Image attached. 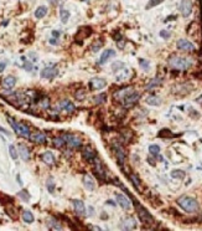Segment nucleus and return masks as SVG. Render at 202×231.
Returning <instances> with one entry per match:
<instances>
[{"mask_svg": "<svg viewBox=\"0 0 202 231\" xmlns=\"http://www.w3.org/2000/svg\"><path fill=\"white\" fill-rule=\"evenodd\" d=\"M177 204L186 212H196L199 210V203L191 196H186V195L180 196L177 199Z\"/></svg>", "mask_w": 202, "mask_h": 231, "instance_id": "nucleus-1", "label": "nucleus"}, {"mask_svg": "<svg viewBox=\"0 0 202 231\" xmlns=\"http://www.w3.org/2000/svg\"><path fill=\"white\" fill-rule=\"evenodd\" d=\"M8 122L10 123V126L13 127L14 132H15L16 134H19L20 137H24V138H30L31 133H30V128H29V126H26V124H24V123H19V122H16V121H15V119H13L11 117H8Z\"/></svg>", "mask_w": 202, "mask_h": 231, "instance_id": "nucleus-2", "label": "nucleus"}, {"mask_svg": "<svg viewBox=\"0 0 202 231\" xmlns=\"http://www.w3.org/2000/svg\"><path fill=\"white\" fill-rule=\"evenodd\" d=\"M169 65H170L173 69H176V70H186V69L191 65V61H189L187 58H183V57L173 56V57L169 60Z\"/></svg>", "mask_w": 202, "mask_h": 231, "instance_id": "nucleus-3", "label": "nucleus"}, {"mask_svg": "<svg viewBox=\"0 0 202 231\" xmlns=\"http://www.w3.org/2000/svg\"><path fill=\"white\" fill-rule=\"evenodd\" d=\"M63 138V140L66 142V144L71 148H79L82 146V140L77 137V135H73V134H63L61 135Z\"/></svg>", "mask_w": 202, "mask_h": 231, "instance_id": "nucleus-4", "label": "nucleus"}, {"mask_svg": "<svg viewBox=\"0 0 202 231\" xmlns=\"http://www.w3.org/2000/svg\"><path fill=\"white\" fill-rule=\"evenodd\" d=\"M192 0H181V4H180V11L182 14L183 18H187L191 15L192 13Z\"/></svg>", "mask_w": 202, "mask_h": 231, "instance_id": "nucleus-5", "label": "nucleus"}, {"mask_svg": "<svg viewBox=\"0 0 202 231\" xmlns=\"http://www.w3.org/2000/svg\"><path fill=\"white\" fill-rule=\"evenodd\" d=\"M89 86L92 90H96V91H101L103 90L105 86H107V81L104 78H99V77H94L89 81Z\"/></svg>", "mask_w": 202, "mask_h": 231, "instance_id": "nucleus-6", "label": "nucleus"}, {"mask_svg": "<svg viewBox=\"0 0 202 231\" xmlns=\"http://www.w3.org/2000/svg\"><path fill=\"white\" fill-rule=\"evenodd\" d=\"M115 199H117L118 205H120L124 210H130L131 209V201H130V199L128 196H125L124 194H117L115 195Z\"/></svg>", "mask_w": 202, "mask_h": 231, "instance_id": "nucleus-7", "label": "nucleus"}, {"mask_svg": "<svg viewBox=\"0 0 202 231\" xmlns=\"http://www.w3.org/2000/svg\"><path fill=\"white\" fill-rule=\"evenodd\" d=\"M176 45H177V49H180V50H182V51H194V50H195L194 44L190 42V41L186 40V39H180V40L177 41Z\"/></svg>", "mask_w": 202, "mask_h": 231, "instance_id": "nucleus-8", "label": "nucleus"}, {"mask_svg": "<svg viewBox=\"0 0 202 231\" xmlns=\"http://www.w3.org/2000/svg\"><path fill=\"white\" fill-rule=\"evenodd\" d=\"M138 215H139V217H140V220H141L143 223H145V224H150V223H152V215H150L143 206L138 205Z\"/></svg>", "mask_w": 202, "mask_h": 231, "instance_id": "nucleus-9", "label": "nucleus"}, {"mask_svg": "<svg viewBox=\"0 0 202 231\" xmlns=\"http://www.w3.org/2000/svg\"><path fill=\"white\" fill-rule=\"evenodd\" d=\"M72 204H73V209H75V211H76L78 216H84L86 215V205L82 200L75 199V200H72Z\"/></svg>", "mask_w": 202, "mask_h": 231, "instance_id": "nucleus-10", "label": "nucleus"}, {"mask_svg": "<svg viewBox=\"0 0 202 231\" xmlns=\"http://www.w3.org/2000/svg\"><path fill=\"white\" fill-rule=\"evenodd\" d=\"M140 98V96H139V93H136V92H133V93H129V95H126L125 98H124V106L125 107H131V106H134L135 103L138 102V100Z\"/></svg>", "mask_w": 202, "mask_h": 231, "instance_id": "nucleus-11", "label": "nucleus"}, {"mask_svg": "<svg viewBox=\"0 0 202 231\" xmlns=\"http://www.w3.org/2000/svg\"><path fill=\"white\" fill-rule=\"evenodd\" d=\"M82 155H83V159H84V160H87L88 163H93V162L96 160V158H97L96 152H94L92 148H89V147H86V148L83 149Z\"/></svg>", "mask_w": 202, "mask_h": 231, "instance_id": "nucleus-12", "label": "nucleus"}, {"mask_svg": "<svg viewBox=\"0 0 202 231\" xmlns=\"http://www.w3.org/2000/svg\"><path fill=\"white\" fill-rule=\"evenodd\" d=\"M15 85H16V78L14 76H6L1 81V86L5 90H11V88H14Z\"/></svg>", "mask_w": 202, "mask_h": 231, "instance_id": "nucleus-13", "label": "nucleus"}, {"mask_svg": "<svg viewBox=\"0 0 202 231\" xmlns=\"http://www.w3.org/2000/svg\"><path fill=\"white\" fill-rule=\"evenodd\" d=\"M57 74H58V70L56 67H45L40 75L42 78H53L55 76H57Z\"/></svg>", "mask_w": 202, "mask_h": 231, "instance_id": "nucleus-14", "label": "nucleus"}, {"mask_svg": "<svg viewBox=\"0 0 202 231\" xmlns=\"http://www.w3.org/2000/svg\"><path fill=\"white\" fill-rule=\"evenodd\" d=\"M31 140L35 142V143H39V144H46V135L41 132H36V133H32L30 135Z\"/></svg>", "mask_w": 202, "mask_h": 231, "instance_id": "nucleus-15", "label": "nucleus"}, {"mask_svg": "<svg viewBox=\"0 0 202 231\" xmlns=\"http://www.w3.org/2000/svg\"><path fill=\"white\" fill-rule=\"evenodd\" d=\"M115 56V51L112 50V49H107L105 51H103V53L101 55V58H99V63H105L107 61H109L112 57Z\"/></svg>", "mask_w": 202, "mask_h": 231, "instance_id": "nucleus-16", "label": "nucleus"}, {"mask_svg": "<svg viewBox=\"0 0 202 231\" xmlns=\"http://www.w3.org/2000/svg\"><path fill=\"white\" fill-rule=\"evenodd\" d=\"M83 185H84V188L87 189V190H89V191H93L94 189H96V183H94V180L92 179L89 175H84L83 177Z\"/></svg>", "mask_w": 202, "mask_h": 231, "instance_id": "nucleus-17", "label": "nucleus"}, {"mask_svg": "<svg viewBox=\"0 0 202 231\" xmlns=\"http://www.w3.org/2000/svg\"><path fill=\"white\" fill-rule=\"evenodd\" d=\"M18 151H19V157H20L23 160L27 162V160L30 159V152H29V148L26 147L25 144H19Z\"/></svg>", "mask_w": 202, "mask_h": 231, "instance_id": "nucleus-18", "label": "nucleus"}, {"mask_svg": "<svg viewBox=\"0 0 202 231\" xmlns=\"http://www.w3.org/2000/svg\"><path fill=\"white\" fill-rule=\"evenodd\" d=\"M58 106H60V109H63V111H66V112H68V113H72V112L75 111V106H73V103L71 102V101H68V100H63V101H61Z\"/></svg>", "mask_w": 202, "mask_h": 231, "instance_id": "nucleus-19", "label": "nucleus"}, {"mask_svg": "<svg viewBox=\"0 0 202 231\" xmlns=\"http://www.w3.org/2000/svg\"><path fill=\"white\" fill-rule=\"evenodd\" d=\"M41 159H42V162H44L45 164H47V165H53V164H55V157H53L52 152H50V151L42 153Z\"/></svg>", "mask_w": 202, "mask_h": 231, "instance_id": "nucleus-20", "label": "nucleus"}, {"mask_svg": "<svg viewBox=\"0 0 202 231\" xmlns=\"http://www.w3.org/2000/svg\"><path fill=\"white\" fill-rule=\"evenodd\" d=\"M115 157H117L118 163L120 165H123L124 164V160H125V153H124V151H123L122 147H117L115 148Z\"/></svg>", "mask_w": 202, "mask_h": 231, "instance_id": "nucleus-21", "label": "nucleus"}, {"mask_svg": "<svg viewBox=\"0 0 202 231\" xmlns=\"http://www.w3.org/2000/svg\"><path fill=\"white\" fill-rule=\"evenodd\" d=\"M47 225H49L50 229H53V230H62L63 229V226L61 225V223L57 221L55 217H50L47 220Z\"/></svg>", "mask_w": 202, "mask_h": 231, "instance_id": "nucleus-22", "label": "nucleus"}, {"mask_svg": "<svg viewBox=\"0 0 202 231\" xmlns=\"http://www.w3.org/2000/svg\"><path fill=\"white\" fill-rule=\"evenodd\" d=\"M21 217H23L24 223H26V224H32L34 220H35V217H34V215H32V212L30 210H24L23 214H21Z\"/></svg>", "mask_w": 202, "mask_h": 231, "instance_id": "nucleus-23", "label": "nucleus"}, {"mask_svg": "<svg viewBox=\"0 0 202 231\" xmlns=\"http://www.w3.org/2000/svg\"><path fill=\"white\" fill-rule=\"evenodd\" d=\"M46 14H47V6H45V5H41L35 10V18L36 19H42L44 16H46Z\"/></svg>", "mask_w": 202, "mask_h": 231, "instance_id": "nucleus-24", "label": "nucleus"}, {"mask_svg": "<svg viewBox=\"0 0 202 231\" xmlns=\"http://www.w3.org/2000/svg\"><path fill=\"white\" fill-rule=\"evenodd\" d=\"M146 103L149 106H160L161 104V98L157 96H150L146 98Z\"/></svg>", "mask_w": 202, "mask_h": 231, "instance_id": "nucleus-25", "label": "nucleus"}, {"mask_svg": "<svg viewBox=\"0 0 202 231\" xmlns=\"http://www.w3.org/2000/svg\"><path fill=\"white\" fill-rule=\"evenodd\" d=\"M122 228H123V229H126V230L136 228V221H135V219H133V217L126 219L125 221H124V226H122Z\"/></svg>", "mask_w": 202, "mask_h": 231, "instance_id": "nucleus-26", "label": "nucleus"}, {"mask_svg": "<svg viewBox=\"0 0 202 231\" xmlns=\"http://www.w3.org/2000/svg\"><path fill=\"white\" fill-rule=\"evenodd\" d=\"M60 16H61V21H62L63 24H66V23L70 20V11L66 10V9H63V8H61V10H60Z\"/></svg>", "mask_w": 202, "mask_h": 231, "instance_id": "nucleus-27", "label": "nucleus"}, {"mask_svg": "<svg viewBox=\"0 0 202 231\" xmlns=\"http://www.w3.org/2000/svg\"><path fill=\"white\" fill-rule=\"evenodd\" d=\"M112 70L114 72H119L120 70H125V63H123L122 61H115L112 63Z\"/></svg>", "mask_w": 202, "mask_h": 231, "instance_id": "nucleus-28", "label": "nucleus"}, {"mask_svg": "<svg viewBox=\"0 0 202 231\" xmlns=\"http://www.w3.org/2000/svg\"><path fill=\"white\" fill-rule=\"evenodd\" d=\"M86 90L84 88H79V90H77L76 93H75V97H76L77 101H83L84 98H86Z\"/></svg>", "mask_w": 202, "mask_h": 231, "instance_id": "nucleus-29", "label": "nucleus"}, {"mask_svg": "<svg viewBox=\"0 0 202 231\" xmlns=\"http://www.w3.org/2000/svg\"><path fill=\"white\" fill-rule=\"evenodd\" d=\"M9 153H10V157H11L14 160H16V159L19 158V151L15 148L14 144H10V146H9Z\"/></svg>", "mask_w": 202, "mask_h": 231, "instance_id": "nucleus-30", "label": "nucleus"}, {"mask_svg": "<svg viewBox=\"0 0 202 231\" xmlns=\"http://www.w3.org/2000/svg\"><path fill=\"white\" fill-rule=\"evenodd\" d=\"M52 142H53V146L57 147V148H61V147H63V146L66 144V142L63 140L62 137H56V138H53Z\"/></svg>", "mask_w": 202, "mask_h": 231, "instance_id": "nucleus-31", "label": "nucleus"}, {"mask_svg": "<svg viewBox=\"0 0 202 231\" xmlns=\"http://www.w3.org/2000/svg\"><path fill=\"white\" fill-rule=\"evenodd\" d=\"M160 83H161V80H160V78H154V80H152V81L148 83V86H146V90H152L154 87L159 86Z\"/></svg>", "mask_w": 202, "mask_h": 231, "instance_id": "nucleus-32", "label": "nucleus"}, {"mask_svg": "<svg viewBox=\"0 0 202 231\" xmlns=\"http://www.w3.org/2000/svg\"><path fill=\"white\" fill-rule=\"evenodd\" d=\"M171 177L175 178V179H182L185 177V172H182V170H173L171 172Z\"/></svg>", "mask_w": 202, "mask_h": 231, "instance_id": "nucleus-33", "label": "nucleus"}, {"mask_svg": "<svg viewBox=\"0 0 202 231\" xmlns=\"http://www.w3.org/2000/svg\"><path fill=\"white\" fill-rule=\"evenodd\" d=\"M18 196H19L21 200H24V201H29V200H30V195H29V193H27L26 190L19 191V193H18Z\"/></svg>", "mask_w": 202, "mask_h": 231, "instance_id": "nucleus-34", "label": "nucleus"}, {"mask_svg": "<svg viewBox=\"0 0 202 231\" xmlns=\"http://www.w3.org/2000/svg\"><path fill=\"white\" fill-rule=\"evenodd\" d=\"M149 152L152 155H157V154L160 153V147L156 146V144H152V146H149Z\"/></svg>", "mask_w": 202, "mask_h": 231, "instance_id": "nucleus-35", "label": "nucleus"}, {"mask_svg": "<svg viewBox=\"0 0 202 231\" xmlns=\"http://www.w3.org/2000/svg\"><path fill=\"white\" fill-rule=\"evenodd\" d=\"M130 180H131V183L134 184V186H136L138 189L140 188V180H139V178H138L135 174H131V175H130Z\"/></svg>", "mask_w": 202, "mask_h": 231, "instance_id": "nucleus-36", "label": "nucleus"}, {"mask_svg": "<svg viewBox=\"0 0 202 231\" xmlns=\"http://www.w3.org/2000/svg\"><path fill=\"white\" fill-rule=\"evenodd\" d=\"M160 3H162V0H150V1L146 4V9L149 10V9H152V8H154V6L159 5Z\"/></svg>", "mask_w": 202, "mask_h": 231, "instance_id": "nucleus-37", "label": "nucleus"}, {"mask_svg": "<svg viewBox=\"0 0 202 231\" xmlns=\"http://www.w3.org/2000/svg\"><path fill=\"white\" fill-rule=\"evenodd\" d=\"M5 211H6V214H9V216H10L11 219H14V220H15V219L18 217V215H16V212H15V210L13 211V210H10L9 207H5Z\"/></svg>", "mask_w": 202, "mask_h": 231, "instance_id": "nucleus-38", "label": "nucleus"}, {"mask_svg": "<svg viewBox=\"0 0 202 231\" xmlns=\"http://www.w3.org/2000/svg\"><path fill=\"white\" fill-rule=\"evenodd\" d=\"M101 47H102V42H101V41H97V42H94V44L92 45V51H93V52H98Z\"/></svg>", "mask_w": 202, "mask_h": 231, "instance_id": "nucleus-39", "label": "nucleus"}, {"mask_svg": "<svg viewBox=\"0 0 202 231\" xmlns=\"http://www.w3.org/2000/svg\"><path fill=\"white\" fill-rule=\"evenodd\" d=\"M46 186H47V189H49V191L50 193H53V190H55V185H53V181L52 179H49L47 180V183H46Z\"/></svg>", "mask_w": 202, "mask_h": 231, "instance_id": "nucleus-40", "label": "nucleus"}, {"mask_svg": "<svg viewBox=\"0 0 202 231\" xmlns=\"http://www.w3.org/2000/svg\"><path fill=\"white\" fill-rule=\"evenodd\" d=\"M139 62H140V65H141V69H143V70H145V71H149V61L140 60Z\"/></svg>", "mask_w": 202, "mask_h": 231, "instance_id": "nucleus-41", "label": "nucleus"}, {"mask_svg": "<svg viewBox=\"0 0 202 231\" xmlns=\"http://www.w3.org/2000/svg\"><path fill=\"white\" fill-rule=\"evenodd\" d=\"M170 35H171V34H170L169 31H166V30H161V31H160V36H161L162 39H169Z\"/></svg>", "mask_w": 202, "mask_h": 231, "instance_id": "nucleus-42", "label": "nucleus"}, {"mask_svg": "<svg viewBox=\"0 0 202 231\" xmlns=\"http://www.w3.org/2000/svg\"><path fill=\"white\" fill-rule=\"evenodd\" d=\"M24 69H25L26 71H31L32 70V63L29 62V61H26L25 63H24Z\"/></svg>", "mask_w": 202, "mask_h": 231, "instance_id": "nucleus-43", "label": "nucleus"}, {"mask_svg": "<svg viewBox=\"0 0 202 231\" xmlns=\"http://www.w3.org/2000/svg\"><path fill=\"white\" fill-rule=\"evenodd\" d=\"M49 104H50V102H49L47 98H44L41 101V107H44V108H49Z\"/></svg>", "mask_w": 202, "mask_h": 231, "instance_id": "nucleus-44", "label": "nucleus"}, {"mask_svg": "<svg viewBox=\"0 0 202 231\" xmlns=\"http://www.w3.org/2000/svg\"><path fill=\"white\" fill-rule=\"evenodd\" d=\"M105 98V95H99L97 98H94V102L96 103H101V101H103Z\"/></svg>", "mask_w": 202, "mask_h": 231, "instance_id": "nucleus-45", "label": "nucleus"}, {"mask_svg": "<svg viewBox=\"0 0 202 231\" xmlns=\"http://www.w3.org/2000/svg\"><path fill=\"white\" fill-rule=\"evenodd\" d=\"M50 44H51V45H57V44H58V40H57V37H53V39H51Z\"/></svg>", "mask_w": 202, "mask_h": 231, "instance_id": "nucleus-46", "label": "nucleus"}, {"mask_svg": "<svg viewBox=\"0 0 202 231\" xmlns=\"http://www.w3.org/2000/svg\"><path fill=\"white\" fill-rule=\"evenodd\" d=\"M6 67V62H0V72H3Z\"/></svg>", "mask_w": 202, "mask_h": 231, "instance_id": "nucleus-47", "label": "nucleus"}, {"mask_svg": "<svg viewBox=\"0 0 202 231\" xmlns=\"http://www.w3.org/2000/svg\"><path fill=\"white\" fill-rule=\"evenodd\" d=\"M52 36H53V37H58V36H60V31H56V30L52 31Z\"/></svg>", "mask_w": 202, "mask_h": 231, "instance_id": "nucleus-48", "label": "nucleus"}, {"mask_svg": "<svg viewBox=\"0 0 202 231\" xmlns=\"http://www.w3.org/2000/svg\"><path fill=\"white\" fill-rule=\"evenodd\" d=\"M105 204H109L110 206H115V201H113V200H107Z\"/></svg>", "mask_w": 202, "mask_h": 231, "instance_id": "nucleus-49", "label": "nucleus"}, {"mask_svg": "<svg viewBox=\"0 0 202 231\" xmlns=\"http://www.w3.org/2000/svg\"><path fill=\"white\" fill-rule=\"evenodd\" d=\"M0 132H1V133H4V134H6V135H9V132H8L5 128H3V127H0Z\"/></svg>", "mask_w": 202, "mask_h": 231, "instance_id": "nucleus-50", "label": "nucleus"}, {"mask_svg": "<svg viewBox=\"0 0 202 231\" xmlns=\"http://www.w3.org/2000/svg\"><path fill=\"white\" fill-rule=\"evenodd\" d=\"M51 4H57L58 3V0H49Z\"/></svg>", "mask_w": 202, "mask_h": 231, "instance_id": "nucleus-51", "label": "nucleus"}, {"mask_svg": "<svg viewBox=\"0 0 202 231\" xmlns=\"http://www.w3.org/2000/svg\"><path fill=\"white\" fill-rule=\"evenodd\" d=\"M197 102H202V97H200V98H197Z\"/></svg>", "mask_w": 202, "mask_h": 231, "instance_id": "nucleus-52", "label": "nucleus"}]
</instances>
